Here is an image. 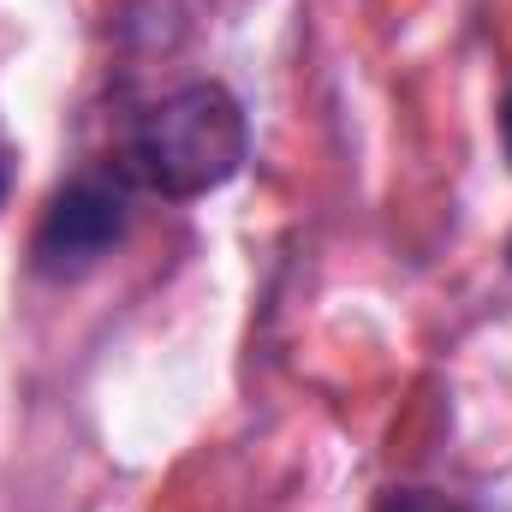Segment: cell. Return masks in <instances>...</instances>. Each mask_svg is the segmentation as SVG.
<instances>
[{
  "label": "cell",
  "mask_w": 512,
  "mask_h": 512,
  "mask_svg": "<svg viewBox=\"0 0 512 512\" xmlns=\"http://www.w3.org/2000/svg\"><path fill=\"white\" fill-rule=\"evenodd\" d=\"M501 149H507V161H512V96L501 102ZM507 268H512V239H507Z\"/></svg>",
  "instance_id": "4"
},
{
  "label": "cell",
  "mask_w": 512,
  "mask_h": 512,
  "mask_svg": "<svg viewBox=\"0 0 512 512\" xmlns=\"http://www.w3.org/2000/svg\"><path fill=\"white\" fill-rule=\"evenodd\" d=\"M114 161L137 191L161 203H197L233 185L251 161L245 102L215 78H191L137 114V126L126 131V149Z\"/></svg>",
  "instance_id": "1"
},
{
  "label": "cell",
  "mask_w": 512,
  "mask_h": 512,
  "mask_svg": "<svg viewBox=\"0 0 512 512\" xmlns=\"http://www.w3.org/2000/svg\"><path fill=\"white\" fill-rule=\"evenodd\" d=\"M131 197H137V185L120 173V161L78 167V173L48 197L36 233H30V268H36L42 280H54V286L96 274L108 256L126 245Z\"/></svg>",
  "instance_id": "2"
},
{
  "label": "cell",
  "mask_w": 512,
  "mask_h": 512,
  "mask_svg": "<svg viewBox=\"0 0 512 512\" xmlns=\"http://www.w3.org/2000/svg\"><path fill=\"white\" fill-rule=\"evenodd\" d=\"M6 191H12V155L0 149V203H6Z\"/></svg>",
  "instance_id": "5"
},
{
  "label": "cell",
  "mask_w": 512,
  "mask_h": 512,
  "mask_svg": "<svg viewBox=\"0 0 512 512\" xmlns=\"http://www.w3.org/2000/svg\"><path fill=\"white\" fill-rule=\"evenodd\" d=\"M376 512H477L471 501L447 495V489H423V483H405V489H387Z\"/></svg>",
  "instance_id": "3"
}]
</instances>
